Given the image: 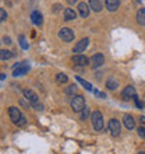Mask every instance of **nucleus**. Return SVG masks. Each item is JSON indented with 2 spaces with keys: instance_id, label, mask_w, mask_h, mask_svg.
<instances>
[{
  "instance_id": "nucleus-20",
  "label": "nucleus",
  "mask_w": 145,
  "mask_h": 154,
  "mask_svg": "<svg viewBox=\"0 0 145 154\" xmlns=\"http://www.w3.org/2000/svg\"><path fill=\"white\" fill-rule=\"evenodd\" d=\"M137 21L138 24L145 27V8H138L137 11Z\"/></svg>"
},
{
  "instance_id": "nucleus-10",
  "label": "nucleus",
  "mask_w": 145,
  "mask_h": 154,
  "mask_svg": "<svg viewBox=\"0 0 145 154\" xmlns=\"http://www.w3.org/2000/svg\"><path fill=\"white\" fill-rule=\"evenodd\" d=\"M135 95H137V93H135V88H134L133 85H127V87L121 91V97H123V100H126V101L134 100Z\"/></svg>"
},
{
  "instance_id": "nucleus-9",
  "label": "nucleus",
  "mask_w": 145,
  "mask_h": 154,
  "mask_svg": "<svg viewBox=\"0 0 145 154\" xmlns=\"http://www.w3.org/2000/svg\"><path fill=\"white\" fill-rule=\"evenodd\" d=\"M72 63L75 66L84 67V66L89 65V59L85 56V55H82V53H78V55H74V56H72Z\"/></svg>"
},
{
  "instance_id": "nucleus-32",
  "label": "nucleus",
  "mask_w": 145,
  "mask_h": 154,
  "mask_svg": "<svg viewBox=\"0 0 145 154\" xmlns=\"http://www.w3.org/2000/svg\"><path fill=\"white\" fill-rule=\"evenodd\" d=\"M140 123H141L142 126H145V116L142 115V116H140Z\"/></svg>"
},
{
  "instance_id": "nucleus-3",
  "label": "nucleus",
  "mask_w": 145,
  "mask_h": 154,
  "mask_svg": "<svg viewBox=\"0 0 145 154\" xmlns=\"http://www.w3.org/2000/svg\"><path fill=\"white\" fill-rule=\"evenodd\" d=\"M103 65H105V56H103V53H101V52L93 53L92 56L89 57V66L92 69H99Z\"/></svg>"
},
{
  "instance_id": "nucleus-14",
  "label": "nucleus",
  "mask_w": 145,
  "mask_h": 154,
  "mask_svg": "<svg viewBox=\"0 0 145 154\" xmlns=\"http://www.w3.org/2000/svg\"><path fill=\"white\" fill-rule=\"evenodd\" d=\"M88 6H89V8H92L95 13H101L102 8H103V3H102V0H89Z\"/></svg>"
},
{
  "instance_id": "nucleus-21",
  "label": "nucleus",
  "mask_w": 145,
  "mask_h": 154,
  "mask_svg": "<svg viewBox=\"0 0 145 154\" xmlns=\"http://www.w3.org/2000/svg\"><path fill=\"white\" fill-rule=\"evenodd\" d=\"M14 56V53L13 52H10V51H7V49H1V51H0V59H1V60H8V59H10V57H13Z\"/></svg>"
},
{
  "instance_id": "nucleus-18",
  "label": "nucleus",
  "mask_w": 145,
  "mask_h": 154,
  "mask_svg": "<svg viewBox=\"0 0 145 154\" xmlns=\"http://www.w3.org/2000/svg\"><path fill=\"white\" fill-rule=\"evenodd\" d=\"M106 87H108V90H110V91H114V90L119 87V81H117L114 77H109L108 80H106Z\"/></svg>"
},
{
  "instance_id": "nucleus-31",
  "label": "nucleus",
  "mask_w": 145,
  "mask_h": 154,
  "mask_svg": "<svg viewBox=\"0 0 145 154\" xmlns=\"http://www.w3.org/2000/svg\"><path fill=\"white\" fill-rule=\"evenodd\" d=\"M3 44H6V45H11L13 42H11V39H10V37H3Z\"/></svg>"
},
{
  "instance_id": "nucleus-8",
  "label": "nucleus",
  "mask_w": 145,
  "mask_h": 154,
  "mask_svg": "<svg viewBox=\"0 0 145 154\" xmlns=\"http://www.w3.org/2000/svg\"><path fill=\"white\" fill-rule=\"evenodd\" d=\"M89 45V38H82L81 41H78L75 45H74V48H72V52L78 55V53H82L85 49L88 48Z\"/></svg>"
},
{
  "instance_id": "nucleus-6",
  "label": "nucleus",
  "mask_w": 145,
  "mask_h": 154,
  "mask_svg": "<svg viewBox=\"0 0 145 154\" xmlns=\"http://www.w3.org/2000/svg\"><path fill=\"white\" fill-rule=\"evenodd\" d=\"M74 31H72L71 28H67V27H64V28H61L60 31H59V38H60L61 41H64V42H72V39H74Z\"/></svg>"
},
{
  "instance_id": "nucleus-17",
  "label": "nucleus",
  "mask_w": 145,
  "mask_h": 154,
  "mask_svg": "<svg viewBox=\"0 0 145 154\" xmlns=\"http://www.w3.org/2000/svg\"><path fill=\"white\" fill-rule=\"evenodd\" d=\"M31 20H32V23L35 25H42V23H43V17H42V14H40L39 11H32L31 13Z\"/></svg>"
},
{
  "instance_id": "nucleus-35",
  "label": "nucleus",
  "mask_w": 145,
  "mask_h": 154,
  "mask_svg": "<svg viewBox=\"0 0 145 154\" xmlns=\"http://www.w3.org/2000/svg\"><path fill=\"white\" fill-rule=\"evenodd\" d=\"M138 154H145V151H140V153H138Z\"/></svg>"
},
{
  "instance_id": "nucleus-22",
  "label": "nucleus",
  "mask_w": 145,
  "mask_h": 154,
  "mask_svg": "<svg viewBox=\"0 0 145 154\" xmlns=\"http://www.w3.org/2000/svg\"><path fill=\"white\" fill-rule=\"evenodd\" d=\"M56 81L59 84H66L69 81V77L66 76L64 73H59V74H56Z\"/></svg>"
},
{
  "instance_id": "nucleus-19",
  "label": "nucleus",
  "mask_w": 145,
  "mask_h": 154,
  "mask_svg": "<svg viewBox=\"0 0 145 154\" xmlns=\"http://www.w3.org/2000/svg\"><path fill=\"white\" fill-rule=\"evenodd\" d=\"M75 79H77V81H78V83H80V84L82 85L85 90H87V91H93V90H92V84H91V83H88V81L84 80V79H82V77H80V76H75Z\"/></svg>"
},
{
  "instance_id": "nucleus-1",
  "label": "nucleus",
  "mask_w": 145,
  "mask_h": 154,
  "mask_svg": "<svg viewBox=\"0 0 145 154\" xmlns=\"http://www.w3.org/2000/svg\"><path fill=\"white\" fill-rule=\"evenodd\" d=\"M70 105H71V109L74 112H81L85 108V98L82 95H72Z\"/></svg>"
},
{
  "instance_id": "nucleus-28",
  "label": "nucleus",
  "mask_w": 145,
  "mask_h": 154,
  "mask_svg": "<svg viewBox=\"0 0 145 154\" xmlns=\"http://www.w3.org/2000/svg\"><path fill=\"white\" fill-rule=\"evenodd\" d=\"M7 20V13L4 8H0V21H6Z\"/></svg>"
},
{
  "instance_id": "nucleus-16",
  "label": "nucleus",
  "mask_w": 145,
  "mask_h": 154,
  "mask_svg": "<svg viewBox=\"0 0 145 154\" xmlns=\"http://www.w3.org/2000/svg\"><path fill=\"white\" fill-rule=\"evenodd\" d=\"M28 70H29V66H28V65H24V63H21L20 67H17V69L13 70V76H14V77L24 76L25 73H28Z\"/></svg>"
},
{
  "instance_id": "nucleus-25",
  "label": "nucleus",
  "mask_w": 145,
  "mask_h": 154,
  "mask_svg": "<svg viewBox=\"0 0 145 154\" xmlns=\"http://www.w3.org/2000/svg\"><path fill=\"white\" fill-rule=\"evenodd\" d=\"M88 118H89V109L85 106L84 109L81 111V119H82V121H87Z\"/></svg>"
},
{
  "instance_id": "nucleus-11",
  "label": "nucleus",
  "mask_w": 145,
  "mask_h": 154,
  "mask_svg": "<svg viewBox=\"0 0 145 154\" xmlns=\"http://www.w3.org/2000/svg\"><path fill=\"white\" fill-rule=\"evenodd\" d=\"M106 10L110 13H114L117 8L120 7V0H105Z\"/></svg>"
},
{
  "instance_id": "nucleus-13",
  "label": "nucleus",
  "mask_w": 145,
  "mask_h": 154,
  "mask_svg": "<svg viewBox=\"0 0 145 154\" xmlns=\"http://www.w3.org/2000/svg\"><path fill=\"white\" fill-rule=\"evenodd\" d=\"M123 125H124L129 130H131V129H134V128H135V121H134V118L131 116V115L127 114V115H124V116H123Z\"/></svg>"
},
{
  "instance_id": "nucleus-15",
  "label": "nucleus",
  "mask_w": 145,
  "mask_h": 154,
  "mask_svg": "<svg viewBox=\"0 0 145 154\" xmlns=\"http://www.w3.org/2000/svg\"><path fill=\"white\" fill-rule=\"evenodd\" d=\"M75 17H77V13L74 8H71V7L64 8V13H63L64 21H72V20H75Z\"/></svg>"
},
{
  "instance_id": "nucleus-33",
  "label": "nucleus",
  "mask_w": 145,
  "mask_h": 154,
  "mask_svg": "<svg viewBox=\"0 0 145 154\" xmlns=\"http://www.w3.org/2000/svg\"><path fill=\"white\" fill-rule=\"evenodd\" d=\"M67 2H69L70 4H75L77 2H78V0H67Z\"/></svg>"
},
{
  "instance_id": "nucleus-12",
  "label": "nucleus",
  "mask_w": 145,
  "mask_h": 154,
  "mask_svg": "<svg viewBox=\"0 0 145 154\" xmlns=\"http://www.w3.org/2000/svg\"><path fill=\"white\" fill-rule=\"evenodd\" d=\"M77 10H78V14H80V17H82V18H85V17L89 16V6L87 3H84V2H80V3H78V7H77Z\"/></svg>"
},
{
  "instance_id": "nucleus-7",
  "label": "nucleus",
  "mask_w": 145,
  "mask_h": 154,
  "mask_svg": "<svg viewBox=\"0 0 145 154\" xmlns=\"http://www.w3.org/2000/svg\"><path fill=\"white\" fill-rule=\"evenodd\" d=\"M8 116H10V119H11V122L14 125H18V122L21 121V118L24 116V115L21 114V111L18 109V108L10 106V108H8Z\"/></svg>"
},
{
  "instance_id": "nucleus-27",
  "label": "nucleus",
  "mask_w": 145,
  "mask_h": 154,
  "mask_svg": "<svg viewBox=\"0 0 145 154\" xmlns=\"http://www.w3.org/2000/svg\"><path fill=\"white\" fill-rule=\"evenodd\" d=\"M137 132H138V136H140V137H142L145 140V126H140Z\"/></svg>"
},
{
  "instance_id": "nucleus-23",
  "label": "nucleus",
  "mask_w": 145,
  "mask_h": 154,
  "mask_svg": "<svg viewBox=\"0 0 145 154\" xmlns=\"http://www.w3.org/2000/svg\"><path fill=\"white\" fill-rule=\"evenodd\" d=\"M18 41H20V46L22 49H24V51H27V49H28V42H27V39H25V37L24 35H20V37H18Z\"/></svg>"
},
{
  "instance_id": "nucleus-34",
  "label": "nucleus",
  "mask_w": 145,
  "mask_h": 154,
  "mask_svg": "<svg viewBox=\"0 0 145 154\" xmlns=\"http://www.w3.org/2000/svg\"><path fill=\"white\" fill-rule=\"evenodd\" d=\"M0 76H1V81H3L4 79H6V74H4V73H1V74H0Z\"/></svg>"
},
{
  "instance_id": "nucleus-36",
  "label": "nucleus",
  "mask_w": 145,
  "mask_h": 154,
  "mask_svg": "<svg viewBox=\"0 0 145 154\" xmlns=\"http://www.w3.org/2000/svg\"><path fill=\"white\" fill-rule=\"evenodd\" d=\"M144 101H145V95H144Z\"/></svg>"
},
{
  "instance_id": "nucleus-24",
  "label": "nucleus",
  "mask_w": 145,
  "mask_h": 154,
  "mask_svg": "<svg viewBox=\"0 0 145 154\" xmlns=\"http://www.w3.org/2000/svg\"><path fill=\"white\" fill-rule=\"evenodd\" d=\"M75 91H77V85H74V84L69 85V87L66 88V94H67V95H74Z\"/></svg>"
},
{
  "instance_id": "nucleus-4",
  "label": "nucleus",
  "mask_w": 145,
  "mask_h": 154,
  "mask_svg": "<svg viewBox=\"0 0 145 154\" xmlns=\"http://www.w3.org/2000/svg\"><path fill=\"white\" fill-rule=\"evenodd\" d=\"M108 129L109 132H110V134H112L113 137H116V136H119L121 132V125H120V122L117 121V119H110L109 121V125H108Z\"/></svg>"
},
{
  "instance_id": "nucleus-5",
  "label": "nucleus",
  "mask_w": 145,
  "mask_h": 154,
  "mask_svg": "<svg viewBox=\"0 0 145 154\" xmlns=\"http://www.w3.org/2000/svg\"><path fill=\"white\" fill-rule=\"evenodd\" d=\"M22 94H24V97L25 100L31 104V106L36 105V104H39V97L36 95V93H34L32 90H29V88H24L22 90Z\"/></svg>"
},
{
  "instance_id": "nucleus-26",
  "label": "nucleus",
  "mask_w": 145,
  "mask_h": 154,
  "mask_svg": "<svg viewBox=\"0 0 145 154\" xmlns=\"http://www.w3.org/2000/svg\"><path fill=\"white\" fill-rule=\"evenodd\" d=\"M134 102H135V105H137V108H140V109H142V108H144V104H142V101L137 97V95L134 97Z\"/></svg>"
},
{
  "instance_id": "nucleus-29",
  "label": "nucleus",
  "mask_w": 145,
  "mask_h": 154,
  "mask_svg": "<svg viewBox=\"0 0 145 154\" xmlns=\"http://www.w3.org/2000/svg\"><path fill=\"white\" fill-rule=\"evenodd\" d=\"M93 94H95V97H98V98H106V94L105 93H102V91H98V90H93Z\"/></svg>"
},
{
  "instance_id": "nucleus-30",
  "label": "nucleus",
  "mask_w": 145,
  "mask_h": 154,
  "mask_svg": "<svg viewBox=\"0 0 145 154\" xmlns=\"http://www.w3.org/2000/svg\"><path fill=\"white\" fill-rule=\"evenodd\" d=\"M61 8H63L61 4H55V6H53V13H59Z\"/></svg>"
},
{
  "instance_id": "nucleus-2",
  "label": "nucleus",
  "mask_w": 145,
  "mask_h": 154,
  "mask_svg": "<svg viewBox=\"0 0 145 154\" xmlns=\"http://www.w3.org/2000/svg\"><path fill=\"white\" fill-rule=\"evenodd\" d=\"M91 122H92L93 129L96 132H101L103 129V116H102L101 111H93L91 114Z\"/></svg>"
}]
</instances>
